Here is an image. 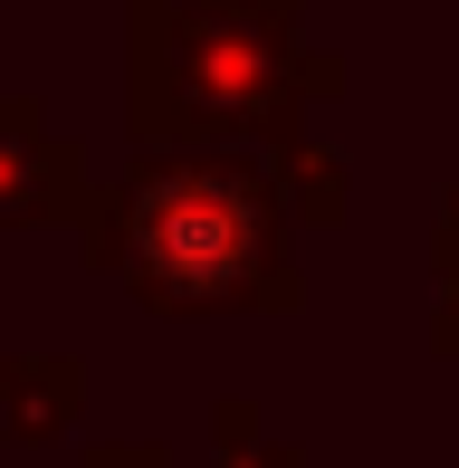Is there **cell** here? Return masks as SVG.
<instances>
[{
	"label": "cell",
	"mask_w": 459,
	"mask_h": 468,
	"mask_svg": "<svg viewBox=\"0 0 459 468\" xmlns=\"http://www.w3.org/2000/svg\"><path fill=\"white\" fill-rule=\"evenodd\" d=\"M134 259L173 296H230L259 259V210L230 182H163L134 220Z\"/></svg>",
	"instance_id": "1"
}]
</instances>
